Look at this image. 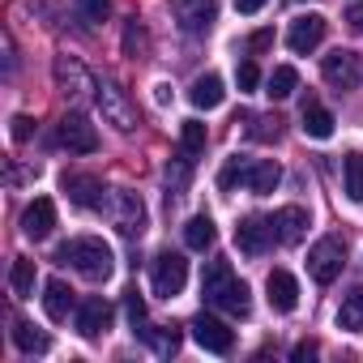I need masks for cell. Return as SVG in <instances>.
Masks as SVG:
<instances>
[{
	"mask_svg": "<svg viewBox=\"0 0 363 363\" xmlns=\"http://www.w3.org/2000/svg\"><path fill=\"white\" fill-rule=\"evenodd\" d=\"M278 184H282V167H278L274 158H261V162H252V167H248V189H252L257 197L274 193Z\"/></svg>",
	"mask_w": 363,
	"mask_h": 363,
	"instance_id": "21",
	"label": "cell"
},
{
	"mask_svg": "<svg viewBox=\"0 0 363 363\" xmlns=\"http://www.w3.org/2000/svg\"><path fill=\"white\" fill-rule=\"evenodd\" d=\"M248 167H252V162H248V158H240V154H235V158H227V162H223V171H218V189H223V193H231L235 184H248Z\"/></svg>",
	"mask_w": 363,
	"mask_h": 363,
	"instance_id": "31",
	"label": "cell"
},
{
	"mask_svg": "<svg viewBox=\"0 0 363 363\" xmlns=\"http://www.w3.org/2000/svg\"><path fill=\"white\" fill-rule=\"evenodd\" d=\"M111 320H116V308H111L107 299H99V295L77 308V333L90 337V342H99V337L111 329Z\"/></svg>",
	"mask_w": 363,
	"mask_h": 363,
	"instance_id": "12",
	"label": "cell"
},
{
	"mask_svg": "<svg viewBox=\"0 0 363 363\" xmlns=\"http://www.w3.org/2000/svg\"><path fill=\"white\" fill-rule=\"evenodd\" d=\"M77 13L86 22H107L111 18V0H77Z\"/></svg>",
	"mask_w": 363,
	"mask_h": 363,
	"instance_id": "34",
	"label": "cell"
},
{
	"mask_svg": "<svg viewBox=\"0 0 363 363\" xmlns=\"http://www.w3.org/2000/svg\"><path fill=\"white\" fill-rule=\"evenodd\" d=\"M9 286H13V295H18V299H30V295H35V261L18 257V261H13V269H9Z\"/></svg>",
	"mask_w": 363,
	"mask_h": 363,
	"instance_id": "28",
	"label": "cell"
},
{
	"mask_svg": "<svg viewBox=\"0 0 363 363\" xmlns=\"http://www.w3.org/2000/svg\"><path fill=\"white\" fill-rule=\"evenodd\" d=\"M13 346L22 354H48L52 350V337L43 329H35L30 320H13Z\"/></svg>",
	"mask_w": 363,
	"mask_h": 363,
	"instance_id": "22",
	"label": "cell"
},
{
	"mask_svg": "<svg viewBox=\"0 0 363 363\" xmlns=\"http://www.w3.org/2000/svg\"><path fill=\"white\" fill-rule=\"evenodd\" d=\"M303 133L312 141H329L333 137V111H325L320 103H303Z\"/></svg>",
	"mask_w": 363,
	"mask_h": 363,
	"instance_id": "24",
	"label": "cell"
},
{
	"mask_svg": "<svg viewBox=\"0 0 363 363\" xmlns=\"http://www.w3.org/2000/svg\"><path fill=\"white\" fill-rule=\"evenodd\" d=\"M124 312H128L133 329H145V299L137 291H124Z\"/></svg>",
	"mask_w": 363,
	"mask_h": 363,
	"instance_id": "36",
	"label": "cell"
},
{
	"mask_svg": "<svg viewBox=\"0 0 363 363\" xmlns=\"http://www.w3.org/2000/svg\"><path fill=\"white\" fill-rule=\"evenodd\" d=\"M60 145L65 150H73V154H94L99 150V133H94V124L86 120V116H65L60 120Z\"/></svg>",
	"mask_w": 363,
	"mask_h": 363,
	"instance_id": "14",
	"label": "cell"
},
{
	"mask_svg": "<svg viewBox=\"0 0 363 363\" xmlns=\"http://www.w3.org/2000/svg\"><path fill=\"white\" fill-rule=\"evenodd\" d=\"M193 337H197V346H206L210 354H231V346H235V333H231L218 316H210V312H197V316H193Z\"/></svg>",
	"mask_w": 363,
	"mask_h": 363,
	"instance_id": "10",
	"label": "cell"
},
{
	"mask_svg": "<svg viewBox=\"0 0 363 363\" xmlns=\"http://www.w3.org/2000/svg\"><path fill=\"white\" fill-rule=\"evenodd\" d=\"M56 261L73 265V269H77L82 278H90V282H107L111 269H116V252H111V244L99 240V235H77V240L60 244Z\"/></svg>",
	"mask_w": 363,
	"mask_h": 363,
	"instance_id": "2",
	"label": "cell"
},
{
	"mask_svg": "<svg viewBox=\"0 0 363 363\" xmlns=\"http://www.w3.org/2000/svg\"><path fill=\"white\" fill-rule=\"evenodd\" d=\"M265 295H269V308H274V312H295V308H299V282H295V274L269 269Z\"/></svg>",
	"mask_w": 363,
	"mask_h": 363,
	"instance_id": "16",
	"label": "cell"
},
{
	"mask_svg": "<svg viewBox=\"0 0 363 363\" xmlns=\"http://www.w3.org/2000/svg\"><path fill=\"white\" fill-rule=\"evenodd\" d=\"M193 162H197V158H189L184 150H179V154L167 162V184H171L175 193H184V189H189V179H193Z\"/></svg>",
	"mask_w": 363,
	"mask_h": 363,
	"instance_id": "30",
	"label": "cell"
},
{
	"mask_svg": "<svg viewBox=\"0 0 363 363\" xmlns=\"http://www.w3.org/2000/svg\"><path fill=\"white\" fill-rule=\"evenodd\" d=\"M342 265H346V244H342L337 235H325V240H316V244L308 248V274H312L320 286H329V282L342 274Z\"/></svg>",
	"mask_w": 363,
	"mask_h": 363,
	"instance_id": "4",
	"label": "cell"
},
{
	"mask_svg": "<svg viewBox=\"0 0 363 363\" xmlns=\"http://www.w3.org/2000/svg\"><path fill=\"white\" fill-rule=\"evenodd\" d=\"M269 223H274V240L278 244H299L303 231H308V210L303 206H282Z\"/></svg>",
	"mask_w": 363,
	"mask_h": 363,
	"instance_id": "18",
	"label": "cell"
},
{
	"mask_svg": "<svg viewBox=\"0 0 363 363\" xmlns=\"http://www.w3.org/2000/svg\"><path fill=\"white\" fill-rule=\"evenodd\" d=\"M337 325L350 329V333H363V286H354V291L342 299V308H337Z\"/></svg>",
	"mask_w": 363,
	"mask_h": 363,
	"instance_id": "27",
	"label": "cell"
},
{
	"mask_svg": "<svg viewBox=\"0 0 363 363\" xmlns=\"http://www.w3.org/2000/svg\"><path fill=\"white\" fill-rule=\"evenodd\" d=\"M346 22H350V26H354V30L363 35V0H354V5L346 9Z\"/></svg>",
	"mask_w": 363,
	"mask_h": 363,
	"instance_id": "40",
	"label": "cell"
},
{
	"mask_svg": "<svg viewBox=\"0 0 363 363\" xmlns=\"http://www.w3.org/2000/svg\"><path fill=\"white\" fill-rule=\"evenodd\" d=\"M320 77L342 94V90H354L359 86V77H363V65H359V56L354 52H346V48H337V52H329L325 56V65H320Z\"/></svg>",
	"mask_w": 363,
	"mask_h": 363,
	"instance_id": "6",
	"label": "cell"
},
{
	"mask_svg": "<svg viewBox=\"0 0 363 363\" xmlns=\"http://www.w3.org/2000/svg\"><path fill=\"white\" fill-rule=\"evenodd\" d=\"M235 82H240V90H257V86H261L257 60H240V65H235Z\"/></svg>",
	"mask_w": 363,
	"mask_h": 363,
	"instance_id": "35",
	"label": "cell"
},
{
	"mask_svg": "<svg viewBox=\"0 0 363 363\" xmlns=\"http://www.w3.org/2000/svg\"><path fill=\"white\" fill-rule=\"evenodd\" d=\"M43 308H48V320H69V312H73V291L60 282V278H52L48 286H43Z\"/></svg>",
	"mask_w": 363,
	"mask_h": 363,
	"instance_id": "20",
	"label": "cell"
},
{
	"mask_svg": "<svg viewBox=\"0 0 363 363\" xmlns=\"http://www.w3.org/2000/svg\"><path fill=\"white\" fill-rule=\"evenodd\" d=\"M206 141H210V133H206L201 120H184V124H179V150H184L189 158H201L206 154Z\"/></svg>",
	"mask_w": 363,
	"mask_h": 363,
	"instance_id": "26",
	"label": "cell"
},
{
	"mask_svg": "<svg viewBox=\"0 0 363 363\" xmlns=\"http://www.w3.org/2000/svg\"><path fill=\"white\" fill-rule=\"evenodd\" d=\"M261 5H265V0H235V9H240V13H257Z\"/></svg>",
	"mask_w": 363,
	"mask_h": 363,
	"instance_id": "41",
	"label": "cell"
},
{
	"mask_svg": "<svg viewBox=\"0 0 363 363\" xmlns=\"http://www.w3.org/2000/svg\"><path fill=\"white\" fill-rule=\"evenodd\" d=\"M269 43H274V30H257V35L248 39V52H265Z\"/></svg>",
	"mask_w": 363,
	"mask_h": 363,
	"instance_id": "38",
	"label": "cell"
},
{
	"mask_svg": "<svg viewBox=\"0 0 363 363\" xmlns=\"http://www.w3.org/2000/svg\"><path fill=\"white\" fill-rule=\"evenodd\" d=\"M60 189L69 193V201L73 206H82V210H103V184L94 175H82V171H65V179H60Z\"/></svg>",
	"mask_w": 363,
	"mask_h": 363,
	"instance_id": "13",
	"label": "cell"
},
{
	"mask_svg": "<svg viewBox=\"0 0 363 363\" xmlns=\"http://www.w3.org/2000/svg\"><path fill=\"white\" fill-rule=\"evenodd\" d=\"M295 90H299V73H295L291 65H278V69L269 73V90H265V94H269V99H291Z\"/></svg>",
	"mask_w": 363,
	"mask_h": 363,
	"instance_id": "29",
	"label": "cell"
},
{
	"mask_svg": "<svg viewBox=\"0 0 363 363\" xmlns=\"http://www.w3.org/2000/svg\"><path fill=\"white\" fill-rule=\"evenodd\" d=\"M214 240H218V231H214V218H210V214H197V218L184 223V244H189L193 252H206Z\"/></svg>",
	"mask_w": 363,
	"mask_h": 363,
	"instance_id": "25",
	"label": "cell"
},
{
	"mask_svg": "<svg viewBox=\"0 0 363 363\" xmlns=\"http://www.w3.org/2000/svg\"><path fill=\"white\" fill-rule=\"evenodd\" d=\"M171 13L189 35H206L218 22V0H171Z\"/></svg>",
	"mask_w": 363,
	"mask_h": 363,
	"instance_id": "7",
	"label": "cell"
},
{
	"mask_svg": "<svg viewBox=\"0 0 363 363\" xmlns=\"http://www.w3.org/2000/svg\"><path fill=\"white\" fill-rule=\"evenodd\" d=\"M189 99H193V107H201V111H214V107H223V99H227V86H223V77H218V73H201V77L193 82Z\"/></svg>",
	"mask_w": 363,
	"mask_h": 363,
	"instance_id": "19",
	"label": "cell"
},
{
	"mask_svg": "<svg viewBox=\"0 0 363 363\" xmlns=\"http://www.w3.org/2000/svg\"><path fill=\"white\" fill-rule=\"evenodd\" d=\"M141 337H145L158 354H175V350H179V329H141Z\"/></svg>",
	"mask_w": 363,
	"mask_h": 363,
	"instance_id": "33",
	"label": "cell"
},
{
	"mask_svg": "<svg viewBox=\"0 0 363 363\" xmlns=\"http://www.w3.org/2000/svg\"><path fill=\"white\" fill-rule=\"evenodd\" d=\"M30 133H35V120L30 116H13V141L22 145V141H30Z\"/></svg>",
	"mask_w": 363,
	"mask_h": 363,
	"instance_id": "37",
	"label": "cell"
},
{
	"mask_svg": "<svg viewBox=\"0 0 363 363\" xmlns=\"http://www.w3.org/2000/svg\"><path fill=\"white\" fill-rule=\"evenodd\" d=\"M111 218H116V227H120V235H128V240H137V235L145 231V201H141L137 193H128V189H120V193L111 197Z\"/></svg>",
	"mask_w": 363,
	"mask_h": 363,
	"instance_id": "8",
	"label": "cell"
},
{
	"mask_svg": "<svg viewBox=\"0 0 363 363\" xmlns=\"http://www.w3.org/2000/svg\"><path fill=\"white\" fill-rule=\"evenodd\" d=\"M56 86H60V94H73V99H82L86 90H94V82H90V73L73 60V56H56Z\"/></svg>",
	"mask_w": 363,
	"mask_h": 363,
	"instance_id": "17",
	"label": "cell"
},
{
	"mask_svg": "<svg viewBox=\"0 0 363 363\" xmlns=\"http://www.w3.org/2000/svg\"><path fill=\"white\" fill-rule=\"evenodd\" d=\"M150 282H154V295L175 299L179 291H184V282H189V261L179 252H158L150 261Z\"/></svg>",
	"mask_w": 363,
	"mask_h": 363,
	"instance_id": "3",
	"label": "cell"
},
{
	"mask_svg": "<svg viewBox=\"0 0 363 363\" xmlns=\"http://www.w3.org/2000/svg\"><path fill=\"white\" fill-rule=\"evenodd\" d=\"M94 90H99V107H103V120H107L111 128H120V133H133V128H137V107L128 103L124 86H116V82H99Z\"/></svg>",
	"mask_w": 363,
	"mask_h": 363,
	"instance_id": "5",
	"label": "cell"
},
{
	"mask_svg": "<svg viewBox=\"0 0 363 363\" xmlns=\"http://www.w3.org/2000/svg\"><path fill=\"white\" fill-rule=\"evenodd\" d=\"M342 189L354 206L363 201V154L359 150H346V158H342Z\"/></svg>",
	"mask_w": 363,
	"mask_h": 363,
	"instance_id": "23",
	"label": "cell"
},
{
	"mask_svg": "<svg viewBox=\"0 0 363 363\" xmlns=\"http://www.w3.org/2000/svg\"><path fill=\"white\" fill-rule=\"evenodd\" d=\"M150 52V35H145V26L133 18V22H124V56H145Z\"/></svg>",
	"mask_w": 363,
	"mask_h": 363,
	"instance_id": "32",
	"label": "cell"
},
{
	"mask_svg": "<svg viewBox=\"0 0 363 363\" xmlns=\"http://www.w3.org/2000/svg\"><path fill=\"white\" fill-rule=\"evenodd\" d=\"M201 295H206V303H214V308L227 312V316H248V312H252L248 286L235 278L231 261H210V265H206V274H201Z\"/></svg>",
	"mask_w": 363,
	"mask_h": 363,
	"instance_id": "1",
	"label": "cell"
},
{
	"mask_svg": "<svg viewBox=\"0 0 363 363\" xmlns=\"http://www.w3.org/2000/svg\"><path fill=\"white\" fill-rule=\"evenodd\" d=\"M56 227V201L52 197H35L26 210H22V235L26 240H48Z\"/></svg>",
	"mask_w": 363,
	"mask_h": 363,
	"instance_id": "15",
	"label": "cell"
},
{
	"mask_svg": "<svg viewBox=\"0 0 363 363\" xmlns=\"http://www.w3.org/2000/svg\"><path fill=\"white\" fill-rule=\"evenodd\" d=\"M325 18L320 13H303V18H295L291 22V30H286V48L295 52V56H308V52H316L320 48V39H325Z\"/></svg>",
	"mask_w": 363,
	"mask_h": 363,
	"instance_id": "11",
	"label": "cell"
},
{
	"mask_svg": "<svg viewBox=\"0 0 363 363\" xmlns=\"http://www.w3.org/2000/svg\"><path fill=\"white\" fill-rule=\"evenodd\" d=\"M235 244H240V252H244V257H265V252H269V244H274V223H269V218H261V214L240 218V227H235Z\"/></svg>",
	"mask_w": 363,
	"mask_h": 363,
	"instance_id": "9",
	"label": "cell"
},
{
	"mask_svg": "<svg viewBox=\"0 0 363 363\" xmlns=\"http://www.w3.org/2000/svg\"><path fill=\"white\" fill-rule=\"evenodd\" d=\"M291 359H295V363H308V359H316V342H299V346L291 350Z\"/></svg>",
	"mask_w": 363,
	"mask_h": 363,
	"instance_id": "39",
	"label": "cell"
}]
</instances>
